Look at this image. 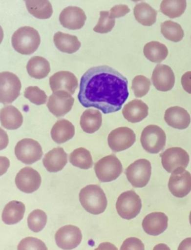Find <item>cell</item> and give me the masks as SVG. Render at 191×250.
Listing matches in <instances>:
<instances>
[{"label":"cell","mask_w":191,"mask_h":250,"mask_svg":"<svg viewBox=\"0 0 191 250\" xmlns=\"http://www.w3.org/2000/svg\"><path fill=\"white\" fill-rule=\"evenodd\" d=\"M128 80L108 66L89 69L81 78L79 103L85 108H95L103 114L120 111L128 99Z\"/></svg>","instance_id":"obj_1"},{"label":"cell","mask_w":191,"mask_h":250,"mask_svg":"<svg viewBox=\"0 0 191 250\" xmlns=\"http://www.w3.org/2000/svg\"><path fill=\"white\" fill-rule=\"evenodd\" d=\"M79 201L87 212L98 215L106 210L107 201L106 193L100 186L89 185L79 193Z\"/></svg>","instance_id":"obj_2"},{"label":"cell","mask_w":191,"mask_h":250,"mask_svg":"<svg viewBox=\"0 0 191 250\" xmlns=\"http://www.w3.org/2000/svg\"><path fill=\"white\" fill-rule=\"evenodd\" d=\"M11 43L20 54H33L41 44V36L36 29L30 26H22L13 34Z\"/></svg>","instance_id":"obj_3"},{"label":"cell","mask_w":191,"mask_h":250,"mask_svg":"<svg viewBox=\"0 0 191 250\" xmlns=\"http://www.w3.org/2000/svg\"><path fill=\"white\" fill-rule=\"evenodd\" d=\"M166 141L165 131L158 125H147L141 133V145L149 153H159L165 149Z\"/></svg>","instance_id":"obj_4"},{"label":"cell","mask_w":191,"mask_h":250,"mask_svg":"<svg viewBox=\"0 0 191 250\" xmlns=\"http://www.w3.org/2000/svg\"><path fill=\"white\" fill-rule=\"evenodd\" d=\"M142 202L134 190L121 193L117 199L116 208L120 217L125 220L135 218L141 212Z\"/></svg>","instance_id":"obj_5"},{"label":"cell","mask_w":191,"mask_h":250,"mask_svg":"<svg viewBox=\"0 0 191 250\" xmlns=\"http://www.w3.org/2000/svg\"><path fill=\"white\" fill-rule=\"evenodd\" d=\"M95 173L101 182L116 180L123 173V165L116 155L104 157L95 164Z\"/></svg>","instance_id":"obj_6"},{"label":"cell","mask_w":191,"mask_h":250,"mask_svg":"<svg viewBox=\"0 0 191 250\" xmlns=\"http://www.w3.org/2000/svg\"><path fill=\"white\" fill-rule=\"evenodd\" d=\"M21 80L18 76L11 72L0 73V103L11 104L21 94Z\"/></svg>","instance_id":"obj_7"},{"label":"cell","mask_w":191,"mask_h":250,"mask_svg":"<svg viewBox=\"0 0 191 250\" xmlns=\"http://www.w3.org/2000/svg\"><path fill=\"white\" fill-rule=\"evenodd\" d=\"M125 173L133 187L144 188L151 178L152 165L147 159H138L127 168Z\"/></svg>","instance_id":"obj_8"},{"label":"cell","mask_w":191,"mask_h":250,"mask_svg":"<svg viewBox=\"0 0 191 250\" xmlns=\"http://www.w3.org/2000/svg\"><path fill=\"white\" fill-rule=\"evenodd\" d=\"M15 152L18 160L28 165L41 160L43 154L41 144L31 138L20 141L15 146Z\"/></svg>","instance_id":"obj_9"},{"label":"cell","mask_w":191,"mask_h":250,"mask_svg":"<svg viewBox=\"0 0 191 250\" xmlns=\"http://www.w3.org/2000/svg\"><path fill=\"white\" fill-rule=\"evenodd\" d=\"M168 188L170 193L175 197H185L191 191V173L185 168H177L171 173Z\"/></svg>","instance_id":"obj_10"},{"label":"cell","mask_w":191,"mask_h":250,"mask_svg":"<svg viewBox=\"0 0 191 250\" xmlns=\"http://www.w3.org/2000/svg\"><path fill=\"white\" fill-rule=\"evenodd\" d=\"M134 131L128 127H120L111 131L107 137L109 147L114 152L128 149L135 143Z\"/></svg>","instance_id":"obj_11"},{"label":"cell","mask_w":191,"mask_h":250,"mask_svg":"<svg viewBox=\"0 0 191 250\" xmlns=\"http://www.w3.org/2000/svg\"><path fill=\"white\" fill-rule=\"evenodd\" d=\"M74 99L64 90H58L49 97L46 105L51 114L57 117H64L71 111Z\"/></svg>","instance_id":"obj_12"},{"label":"cell","mask_w":191,"mask_h":250,"mask_svg":"<svg viewBox=\"0 0 191 250\" xmlns=\"http://www.w3.org/2000/svg\"><path fill=\"white\" fill-rule=\"evenodd\" d=\"M163 167L168 173H172L175 169L183 167L186 169L190 162L188 152L180 147H172L166 149L161 155Z\"/></svg>","instance_id":"obj_13"},{"label":"cell","mask_w":191,"mask_h":250,"mask_svg":"<svg viewBox=\"0 0 191 250\" xmlns=\"http://www.w3.org/2000/svg\"><path fill=\"white\" fill-rule=\"evenodd\" d=\"M55 239L59 248L72 250L79 247L83 240V234L79 227L73 225L64 226L58 230Z\"/></svg>","instance_id":"obj_14"},{"label":"cell","mask_w":191,"mask_h":250,"mask_svg":"<svg viewBox=\"0 0 191 250\" xmlns=\"http://www.w3.org/2000/svg\"><path fill=\"white\" fill-rule=\"evenodd\" d=\"M15 184L21 191L32 193L37 191L42 185V176L32 167L21 169L15 178Z\"/></svg>","instance_id":"obj_15"},{"label":"cell","mask_w":191,"mask_h":250,"mask_svg":"<svg viewBox=\"0 0 191 250\" xmlns=\"http://www.w3.org/2000/svg\"><path fill=\"white\" fill-rule=\"evenodd\" d=\"M87 20L85 13L82 8L76 6L65 8L61 12L59 21L63 27L69 30H79L85 24Z\"/></svg>","instance_id":"obj_16"},{"label":"cell","mask_w":191,"mask_h":250,"mask_svg":"<svg viewBox=\"0 0 191 250\" xmlns=\"http://www.w3.org/2000/svg\"><path fill=\"white\" fill-rule=\"evenodd\" d=\"M175 74L172 68L166 64L158 63L152 73V82L154 87L159 91L172 90L175 85Z\"/></svg>","instance_id":"obj_17"},{"label":"cell","mask_w":191,"mask_h":250,"mask_svg":"<svg viewBox=\"0 0 191 250\" xmlns=\"http://www.w3.org/2000/svg\"><path fill=\"white\" fill-rule=\"evenodd\" d=\"M49 85L52 92L64 90L73 95L79 86V82L71 72L59 71L49 78Z\"/></svg>","instance_id":"obj_18"},{"label":"cell","mask_w":191,"mask_h":250,"mask_svg":"<svg viewBox=\"0 0 191 250\" xmlns=\"http://www.w3.org/2000/svg\"><path fill=\"white\" fill-rule=\"evenodd\" d=\"M143 229L147 234L157 236L166 231L168 227V217L162 212H153L146 216L143 220Z\"/></svg>","instance_id":"obj_19"},{"label":"cell","mask_w":191,"mask_h":250,"mask_svg":"<svg viewBox=\"0 0 191 250\" xmlns=\"http://www.w3.org/2000/svg\"><path fill=\"white\" fill-rule=\"evenodd\" d=\"M68 162V155L63 148H54L44 155L43 166L49 173H57L62 170Z\"/></svg>","instance_id":"obj_20"},{"label":"cell","mask_w":191,"mask_h":250,"mask_svg":"<svg viewBox=\"0 0 191 250\" xmlns=\"http://www.w3.org/2000/svg\"><path fill=\"white\" fill-rule=\"evenodd\" d=\"M165 122L176 129H185L191 124V116L185 108L179 106L171 107L165 111Z\"/></svg>","instance_id":"obj_21"},{"label":"cell","mask_w":191,"mask_h":250,"mask_svg":"<svg viewBox=\"0 0 191 250\" xmlns=\"http://www.w3.org/2000/svg\"><path fill=\"white\" fill-rule=\"evenodd\" d=\"M149 114V107L140 100H134L127 103L123 108V115L128 122L136 124L145 119Z\"/></svg>","instance_id":"obj_22"},{"label":"cell","mask_w":191,"mask_h":250,"mask_svg":"<svg viewBox=\"0 0 191 250\" xmlns=\"http://www.w3.org/2000/svg\"><path fill=\"white\" fill-rule=\"evenodd\" d=\"M0 122L6 129H18L22 125L23 117L18 108L13 105H7L0 111Z\"/></svg>","instance_id":"obj_23"},{"label":"cell","mask_w":191,"mask_h":250,"mask_svg":"<svg viewBox=\"0 0 191 250\" xmlns=\"http://www.w3.org/2000/svg\"><path fill=\"white\" fill-rule=\"evenodd\" d=\"M75 135V126L70 121L59 120L51 130V137L55 142L59 144L70 141Z\"/></svg>","instance_id":"obj_24"},{"label":"cell","mask_w":191,"mask_h":250,"mask_svg":"<svg viewBox=\"0 0 191 250\" xmlns=\"http://www.w3.org/2000/svg\"><path fill=\"white\" fill-rule=\"evenodd\" d=\"M25 206L22 202H9L4 208L2 214V220L7 225H15L20 223L24 217Z\"/></svg>","instance_id":"obj_25"},{"label":"cell","mask_w":191,"mask_h":250,"mask_svg":"<svg viewBox=\"0 0 191 250\" xmlns=\"http://www.w3.org/2000/svg\"><path fill=\"white\" fill-rule=\"evenodd\" d=\"M53 41L59 50L67 54L75 53L81 47V42L75 35L59 32L54 35Z\"/></svg>","instance_id":"obj_26"},{"label":"cell","mask_w":191,"mask_h":250,"mask_svg":"<svg viewBox=\"0 0 191 250\" xmlns=\"http://www.w3.org/2000/svg\"><path fill=\"white\" fill-rule=\"evenodd\" d=\"M103 124V117L99 110L89 108L84 111L81 117L80 125L83 131L93 134L98 131Z\"/></svg>","instance_id":"obj_27"},{"label":"cell","mask_w":191,"mask_h":250,"mask_svg":"<svg viewBox=\"0 0 191 250\" xmlns=\"http://www.w3.org/2000/svg\"><path fill=\"white\" fill-rule=\"evenodd\" d=\"M26 70L31 77L43 80L50 72V63L42 56L32 57L27 63Z\"/></svg>","instance_id":"obj_28"},{"label":"cell","mask_w":191,"mask_h":250,"mask_svg":"<svg viewBox=\"0 0 191 250\" xmlns=\"http://www.w3.org/2000/svg\"><path fill=\"white\" fill-rule=\"evenodd\" d=\"M29 14L40 20L49 19L53 9L49 0H24Z\"/></svg>","instance_id":"obj_29"},{"label":"cell","mask_w":191,"mask_h":250,"mask_svg":"<svg viewBox=\"0 0 191 250\" xmlns=\"http://www.w3.org/2000/svg\"><path fill=\"white\" fill-rule=\"evenodd\" d=\"M136 21L145 26H152L156 22L158 11L147 2H140L134 8Z\"/></svg>","instance_id":"obj_30"},{"label":"cell","mask_w":191,"mask_h":250,"mask_svg":"<svg viewBox=\"0 0 191 250\" xmlns=\"http://www.w3.org/2000/svg\"><path fill=\"white\" fill-rule=\"evenodd\" d=\"M168 49L165 44L158 42H151L144 46V54L150 62L161 63L168 57Z\"/></svg>","instance_id":"obj_31"},{"label":"cell","mask_w":191,"mask_h":250,"mask_svg":"<svg viewBox=\"0 0 191 250\" xmlns=\"http://www.w3.org/2000/svg\"><path fill=\"white\" fill-rule=\"evenodd\" d=\"M187 8V0H163L160 11L171 19L182 16Z\"/></svg>","instance_id":"obj_32"},{"label":"cell","mask_w":191,"mask_h":250,"mask_svg":"<svg viewBox=\"0 0 191 250\" xmlns=\"http://www.w3.org/2000/svg\"><path fill=\"white\" fill-rule=\"evenodd\" d=\"M161 32L163 36L170 42H181L185 36L182 26L172 21H167L161 24Z\"/></svg>","instance_id":"obj_33"},{"label":"cell","mask_w":191,"mask_h":250,"mask_svg":"<svg viewBox=\"0 0 191 250\" xmlns=\"http://www.w3.org/2000/svg\"><path fill=\"white\" fill-rule=\"evenodd\" d=\"M70 162L73 166L83 169H90L93 165L90 151L83 147L78 148L70 154Z\"/></svg>","instance_id":"obj_34"},{"label":"cell","mask_w":191,"mask_h":250,"mask_svg":"<svg viewBox=\"0 0 191 250\" xmlns=\"http://www.w3.org/2000/svg\"><path fill=\"white\" fill-rule=\"evenodd\" d=\"M28 227L33 232H40L46 227L47 215L43 210L36 209L28 217Z\"/></svg>","instance_id":"obj_35"},{"label":"cell","mask_w":191,"mask_h":250,"mask_svg":"<svg viewBox=\"0 0 191 250\" xmlns=\"http://www.w3.org/2000/svg\"><path fill=\"white\" fill-rule=\"evenodd\" d=\"M151 81L144 76H135L132 81L131 88L134 91V96L137 98H141L148 94L151 87Z\"/></svg>","instance_id":"obj_36"},{"label":"cell","mask_w":191,"mask_h":250,"mask_svg":"<svg viewBox=\"0 0 191 250\" xmlns=\"http://www.w3.org/2000/svg\"><path fill=\"white\" fill-rule=\"evenodd\" d=\"M115 19L110 18V13L107 11H102L100 18L93 31L97 33L106 34L111 32L115 25Z\"/></svg>","instance_id":"obj_37"},{"label":"cell","mask_w":191,"mask_h":250,"mask_svg":"<svg viewBox=\"0 0 191 250\" xmlns=\"http://www.w3.org/2000/svg\"><path fill=\"white\" fill-rule=\"evenodd\" d=\"M24 97L37 105H42L47 102L46 93L37 86H29L25 88Z\"/></svg>","instance_id":"obj_38"},{"label":"cell","mask_w":191,"mask_h":250,"mask_svg":"<svg viewBox=\"0 0 191 250\" xmlns=\"http://www.w3.org/2000/svg\"><path fill=\"white\" fill-rule=\"evenodd\" d=\"M18 250H48L46 244L33 237L24 238L18 244Z\"/></svg>","instance_id":"obj_39"},{"label":"cell","mask_w":191,"mask_h":250,"mask_svg":"<svg viewBox=\"0 0 191 250\" xmlns=\"http://www.w3.org/2000/svg\"><path fill=\"white\" fill-rule=\"evenodd\" d=\"M120 250H145V247L138 238H128L123 243Z\"/></svg>","instance_id":"obj_40"},{"label":"cell","mask_w":191,"mask_h":250,"mask_svg":"<svg viewBox=\"0 0 191 250\" xmlns=\"http://www.w3.org/2000/svg\"><path fill=\"white\" fill-rule=\"evenodd\" d=\"M129 12L130 8L127 5H123V4L115 5V6L111 8V9L109 11L110 18H112V19L123 18Z\"/></svg>","instance_id":"obj_41"},{"label":"cell","mask_w":191,"mask_h":250,"mask_svg":"<svg viewBox=\"0 0 191 250\" xmlns=\"http://www.w3.org/2000/svg\"><path fill=\"white\" fill-rule=\"evenodd\" d=\"M182 85L187 93L191 94V71L186 72L182 76Z\"/></svg>","instance_id":"obj_42"},{"label":"cell","mask_w":191,"mask_h":250,"mask_svg":"<svg viewBox=\"0 0 191 250\" xmlns=\"http://www.w3.org/2000/svg\"><path fill=\"white\" fill-rule=\"evenodd\" d=\"M9 143L8 134L5 130L0 128V151L3 150L8 146Z\"/></svg>","instance_id":"obj_43"},{"label":"cell","mask_w":191,"mask_h":250,"mask_svg":"<svg viewBox=\"0 0 191 250\" xmlns=\"http://www.w3.org/2000/svg\"><path fill=\"white\" fill-rule=\"evenodd\" d=\"M10 167V161L5 156H0V176L6 173Z\"/></svg>","instance_id":"obj_44"},{"label":"cell","mask_w":191,"mask_h":250,"mask_svg":"<svg viewBox=\"0 0 191 250\" xmlns=\"http://www.w3.org/2000/svg\"><path fill=\"white\" fill-rule=\"evenodd\" d=\"M94 250H118V249L114 245L109 242L102 243L99 245L97 249Z\"/></svg>","instance_id":"obj_45"},{"label":"cell","mask_w":191,"mask_h":250,"mask_svg":"<svg viewBox=\"0 0 191 250\" xmlns=\"http://www.w3.org/2000/svg\"><path fill=\"white\" fill-rule=\"evenodd\" d=\"M178 250H191V238H186L182 241Z\"/></svg>","instance_id":"obj_46"},{"label":"cell","mask_w":191,"mask_h":250,"mask_svg":"<svg viewBox=\"0 0 191 250\" xmlns=\"http://www.w3.org/2000/svg\"><path fill=\"white\" fill-rule=\"evenodd\" d=\"M153 250H170V249L166 244H159L154 247Z\"/></svg>","instance_id":"obj_47"},{"label":"cell","mask_w":191,"mask_h":250,"mask_svg":"<svg viewBox=\"0 0 191 250\" xmlns=\"http://www.w3.org/2000/svg\"><path fill=\"white\" fill-rule=\"evenodd\" d=\"M4 38V32L3 29H2V26L0 25V44L2 43Z\"/></svg>","instance_id":"obj_48"},{"label":"cell","mask_w":191,"mask_h":250,"mask_svg":"<svg viewBox=\"0 0 191 250\" xmlns=\"http://www.w3.org/2000/svg\"><path fill=\"white\" fill-rule=\"evenodd\" d=\"M131 1H132V2H140V1H142V0H131Z\"/></svg>","instance_id":"obj_49"},{"label":"cell","mask_w":191,"mask_h":250,"mask_svg":"<svg viewBox=\"0 0 191 250\" xmlns=\"http://www.w3.org/2000/svg\"><path fill=\"white\" fill-rule=\"evenodd\" d=\"M189 220H190V223H191V213H190Z\"/></svg>","instance_id":"obj_50"}]
</instances>
